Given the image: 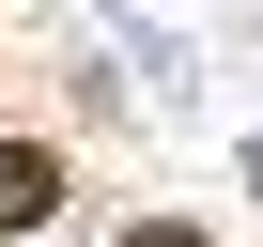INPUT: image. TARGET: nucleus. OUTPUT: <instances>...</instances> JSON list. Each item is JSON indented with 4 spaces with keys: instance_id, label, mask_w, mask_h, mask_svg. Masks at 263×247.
Instances as JSON below:
<instances>
[{
    "instance_id": "obj_1",
    "label": "nucleus",
    "mask_w": 263,
    "mask_h": 247,
    "mask_svg": "<svg viewBox=\"0 0 263 247\" xmlns=\"http://www.w3.org/2000/svg\"><path fill=\"white\" fill-rule=\"evenodd\" d=\"M47 216H62V155L0 139V232H47Z\"/></svg>"
},
{
    "instance_id": "obj_2",
    "label": "nucleus",
    "mask_w": 263,
    "mask_h": 247,
    "mask_svg": "<svg viewBox=\"0 0 263 247\" xmlns=\"http://www.w3.org/2000/svg\"><path fill=\"white\" fill-rule=\"evenodd\" d=\"M124 247H201V232H186V216H155V232H124Z\"/></svg>"
}]
</instances>
